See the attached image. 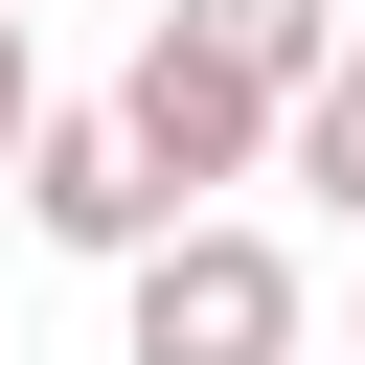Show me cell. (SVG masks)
<instances>
[{"label":"cell","mask_w":365,"mask_h":365,"mask_svg":"<svg viewBox=\"0 0 365 365\" xmlns=\"http://www.w3.org/2000/svg\"><path fill=\"white\" fill-rule=\"evenodd\" d=\"M114 365H319V297H297V251H274V228L182 205V228L114 274Z\"/></svg>","instance_id":"1"},{"label":"cell","mask_w":365,"mask_h":365,"mask_svg":"<svg viewBox=\"0 0 365 365\" xmlns=\"http://www.w3.org/2000/svg\"><path fill=\"white\" fill-rule=\"evenodd\" d=\"M114 114H137V160H160L182 205H205V182H251V160L297 137V91H251V68H228V46H182V23L114 68Z\"/></svg>","instance_id":"2"},{"label":"cell","mask_w":365,"mask_h":365,"mask_svg":"<svg viewBox=\"0 0 365 365\" xmlns=\"http://www.w3.org/2000/svg\"><path fill=\"white\" fill-rule=\"evenodd\" d=\"M23 228H46V251H114V274H137V251L182 228V182L137 160V114H46V137H23Z\"/></svg>","instance_id":"3"},{"label":"cell","mask_w":365,"mask_h":365,"mask_svg":"<svg viewBox=\"0 0 365 365\" xmlns=\"http://www.w3.org/2000/svg\"><path fill=\"white\" fill-rule=\"evenodd\" d=\"M182 46H228L251 91H319V68L365 46V23H342V0H182Z\"/></svg>","instance_id":"4"},{"label":"cell","mask_w":365,"mask_h":365,"mask_svg":"<svg viewBox=\"0 0 365 365\" xmlns=\"http://www.w3.org/2000/svg\"><path fill=\"white\" fill-rule=\"evenodd\" d=\"M274 160H297V182H319V205H342V228H365V46H342V68H319V91H297V137H274Z\"/></svg>","instance_id":"5"},{"label":"cell","mask_w":365,"mask_h":365,"mask_svg":"<svg viewBox=\"0 0 365 365\" xmlns=\"http://www.w3.org/2000/svg\"><path fill=\"white\" fill-rule=\"evenodd\" d=\"M23 137H46V68H23V0H0V182H23Z\"/></svg>","instance_id":"6"},{"label":"cell","mask_w":365,"mask_h":365,"mask_svg":"<svg viewBox=\"0 0 365 365\" xmlns=\"http://www.w3.org/2000/svg\"><path fill=\"white\" fill-rule=\"evenodd\" d=\"M342 365H365V342H342Z\"/></svg>","instance_id":"7"}]
</instances>
